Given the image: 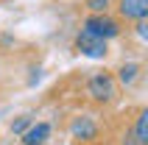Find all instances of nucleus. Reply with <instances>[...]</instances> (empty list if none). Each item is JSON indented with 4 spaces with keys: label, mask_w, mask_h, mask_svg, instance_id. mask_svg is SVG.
I'll return each mask as SVG.
<instances>
[{
    "label": "nucleus",
    "mask_w": 148,
    "mask_h": 145,
    "mask_svg": "<svg viewBox=\"0 0 148 145\" xmlns=\"http://www.w3.org/2000/svg\"><path fill=\"white\" fill-rule=\"evenodd\" d=\"M84 3H87V8L92 14H106L109 6H112V0H84Z\"/></svg>",
    "instance_id": "nucleus-9"
},
{
    "label": "nucleus",
    "mask_w": 148,
    "mask_h": 145,
    "mask_svg": "<svg viewBox=\"0 0 148 145\" xmlns=\"http://www.w3.org/2000/svg\"><path fill=\"white\" fill-rule=\"evenodd\" d=\"M87 92L95 103H112L117 98V84H115V75L106 70L101 72H92L90 81H87Z\"/></svg>",
    "instance_id": "nucleus-1"
},
{
    "label": "nucleus",
    "mask_w": 148,
    "mask_h": 145,
    "mask_svg": "<svg viewBox=\"0 0 148 145\" xmlns=\"http://www.w3.org/2000/svg\"><path fill=\"white\" fill-rule=\"evenodd\" d=\"M28 129V117H23V120H17L14 126H11V131H14V134H20V131H25Z\"/></svg>",
    "instance_id": "nucleus-10"
},
{
    "label": "nucleus",
    "mask_w": 148,
    "mask_h": 145,
    "mask_svg": "<svg viewBox=\"0 0 148 145\" xmlns=\"http://www.w3.org/2000/svg\"><path fill=\"white\" fill-rule=\"evenodd\" d=\"M137 75H140V64H123L120 67V70H117V81H120V84H126V87H129V84H134V81H137Z\"/></svg>",
    "instance_id": "nucleus-8"
},
{
    "label": "nucleus",
    "mask_w": 148,
    "mask_h": 145,
    "mask_svg": "<svg viewBox=\"0 0 148 145\" xmlns=\"http://www.w3.org/2000/svg\"><path fill=\"white\" fill-rule=\"evenodd\" d=\"M84 31H90V34H95V36L109 42L115 36H120V23L109 14H90L84 20Z\"/></svg>",
    "instance_id": "nucleus-2"
},
{
    "label": "nucleus",
    "mask_w": 148,
    "mask_h": 145,
    "mask_svg": "<svg viewBox=\"0 0 148 145\" xmlns=\"http://www.w3.org/2000/svg\"><path fill=\"white\" fill-rule=\"evenodd\" d=\"M48 134H50L48 123H36V126H28V129L23 131V142L25 145H42L48 140Z\"/></svg>",
    "instance_id": "nucleus-6"
},
{
    "label": "nucleus",
    "mask_w": 148,
    "mask_h": 145,
    "mask_svg": "<svg viewBox=\"0 0 148 145\" xmlns=\"http://www.w3.org/2000/svg\"><path fill=\"white\" fill-rule=\"evenodd\" d=\"M112 6L117 8L120 20H129V23H140L148 17V0H115Z\"/></svg>",
    "instance_id": "nucleus-4"
},
{
    "label": "nucleus",
    "mask_w": 148,
    "mask_h": 145,
    "mask_svg": "<svg viewBox=\"0 0 148 145\" xmlns=\"http://www.w3.org/2000/svg\"><path fill=\"white\" fill-rule=\"evenodd\" d=\"M70 134H73L78 142H81V140H95L98 137V126H95L92 117L81 114V117H75V120L70 123Z\"/></svg>",
    "instance_id": "nucleus-5"
},
{
    "label": "nucleus",
    "mask_w": 148,
    "mask_h": 145,
    "mask_svg": "<svg viewBox=\"0 0 148 145\" xmlns=\"http://www.w3.org/2000/svg\"><path fill=\"white\" fill-rule=\"evenodd\" d=\"M75 50L84 53V56H90V59H106L109 45H106V39H101V36H95V34L81 28L78 36H75Z\"/></svg>",
    "instance_id": "nucleus-3"
},
{
    "label": "nucleus",
    "mask_w": 148,
    "mask_h": 145,
    "mask_svg": "<svg viewBox=\"0 0 148 145\" xmlns=\"http://www.w3.org/2000/svg\"><path fill=\"white\" fill-rule=\"evenodd\" d=\"M134 145H148V109L137 114V126H134Z\"/></svg>",
    "instance_id": "nucleus-7"
}]
</instances>
